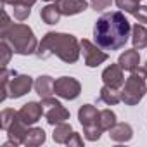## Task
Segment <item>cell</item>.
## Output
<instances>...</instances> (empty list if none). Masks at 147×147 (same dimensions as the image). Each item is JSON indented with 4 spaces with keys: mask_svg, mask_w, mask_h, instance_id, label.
Returning a JSON list of instances; mask_svg holds the SVG:
<instances>
[{
    "mask_svg": "<svg viewBox=\"0 0 147 147\" xmlns=\"http://www.w3.org/2000/svg\"><path fill=\"white\" fill-rule=\"evenodd\" d=\"M131 24L121 11L102 14L94 26V40L102 50H119L131 36Z\"/></svg>",
    "mask_w": 147,
    "mask_h": 147,
    "instance_id": "1",
    "label": "cell"
},
{
    "mask_svg": "<svg viewBox=\"0 0 147 147\" xmlns=\"http://www.w3.org/2000/svg\"><path fill=\"white\" fill-rule=\"evenodd\" d=\"M35 54L38 59H47L50 55H57L62 62L73 64L80 59L82 45L75 35L49 31V33H45V36L38 43V49Z\"/></svg>",
    "mask_w": 147,
    "mask_h": 147,
    "instance_id": "2",
    "label": "cell"
},
{
    "mask_svg": "<svg viewBox=\"0 0 147 147\" xmlns=\"http://www.w3.org/2000/svg\"><path fill=\"white\" fill-rule=\"evenodd\" d=\"M0 40L7 42L11 49L14 50V54H19V55L35 54L38 49V42H36L33 30L24 23L11 24L5 31L0 33Z\"/></svg>",
    "mask_w": 147,
    "mask_h": 147,
    "instance_id": "3",
    "label": "cell"
},
{
    "mask_svg": "<svg viewBox=\"0 0 147 147\" xmlns=\"http://www.w3.org/2000/svg\"><path fill=\"white\" fill-rule=\"evenodd\" d=\"M145 80V69L140 66L135 71H131V75L125 80V85L121 88V100L126 106H137L144 99V95L147 94Z\"/></svg>",
    "mask_w": 147,
    "mask_h": 147,
    "instance_id": "4",
    "label": "cell"
},
{
    "mask_svg": "<svg viewBox=\"0 0 147 147\" xmlns=\"http://www.w3.org/2000/svg\"><path fill=\"white\" fill-rule=\"evenodd\" d=\"M99 113L95 106L92 104H83L80 109H78V119L83 126V133H85V138L90 140V142H95L100 138L102 135V128L99 125Z\"/></svg>",
    "mask_w": 147,
    "mask_h": 147,
    "instance_id": "5",
    "label": "cell"
},
{
    "mask_svg": "<svg viewBox=\"0 0 147 147\" xmlns=\"http://www.w3.org/2000/svg\"><path fill=\"white\" fill-rule=\"evenodd\" d=\"M42 106H43V114L49 125L55 126L59 123H64L69 119V111L54 97H47L42 99Z\"/></svg>",
    "mask_w": 147,
    "mask_h": 147,
    "instance_id": "6",
    "label": "cell"
},
{
    "mask_svg": "<svg viewBox=\"0 0 147 147\" xmlns=\"http://www.w3.org/2000/svg\"><path fill=\"white\" fill-rule=\"evenodd\" d=\"M80 45H82V54H83L85 64H87L88 67H97V66H100L102 62H106V61L109 59L107 52H104L97 43H92V42L87 40V38H83V40L80 42Z\"/></svg>",
    "mask_w": 147,
    "mask_h": 147,
    "instance_id": "7",
    "label": "cell"
},
{
    "mask_svg": "<svg viewBox=\"0 0 147 147\" xmlns=\"http://www.w3.org/2000/svg\"><path fill=\"white\" fill-rule=\"evenodd\" d=\"M82 94V85L73 76H61L55 80V95L66 100H75Z\"/></svg>",
    "mask_w": 147,
    "mask_h": 147,
    "instance_id": "8",
    "label": "cell"
},
{
    "mask_svg": "<svg viewBox=\"0 0 147 147\" xmlns=\"http://www.w3.org/2000/svg\"><path fill=\"white\" fill-rule=\"evenodd\" d=\"M35 87V82L30 75H12V78L9 80L7 85V97L11 99H19L23 95H26L31 88Z\"/></svg>",
    "mask_w": 147,
    "mask_h": 147,
    "instance_id": "9",
    "label": "cell"
},
{
    "mask_svg": "<svg viewBox=\"0 0 147 147\" xmlns=\"http://www.w3.org/2000/svg\"><path fill=\"white\" fill-rule=\"evenodd\" d=\"M102 82L107 87L113 88H121L125 85V75H123V67L119 64H111L102 71Z\"/></svg>",
    "mask_w": 147,
    "mask_h": 147,
    "instance_id": "10",
    "label": "cell"
},
{
    "mask_svg": "<svg viewBox=\"0 0 147 147\" xmlns=\"http://www.w3.org/2000/svg\"><path fill=\"white\" fill-rule=\"evenodd\" d=\"M26 135H28V125H26V123L19 118V114H18L16 121L7 128L9 142L5 144V147H7V145H21V144H24Z\"/></svg>",
    "mask_w": 147,
    "mask_h": 147,
    "instance_id": "11",
    "label": "cell"
},
{
    "mask_svg": "<svg viewBox=\"0 0 147 147\" xmlns=\"http://www.w3.org/2000/svg\"><path fill=\"white\" fill-rule=\"evenodd\" d=\"M18 114H19V118H21L28 126H30V125H35V123L42 118V114H43V106H42V102L31 100V102L24 104V106L18 111Z\"/></svg>",
    "mask_w": 147,
    "mask_h": 147,
    "instance_id": "12",
    "label": "cell"
},
{
    "mask_svg": "<svg viewBox=\"0 0 147 147\" xmlns=\"http://www.w3.org/2000/svg\"><path fill=\"white\" fill-rule=\"evenodd\" d=\"M88 4L90 2H87V0H55V5L62 16H76L87 11Z\"/></svg>",
    "mask_w": 147,
    "mask_h": 147,
    "instance_id": "13",
    "label": "cell"
},
{
    "mask_svg": "<svg viewBox=\"0 0 147 147\" xmlns=\"http://www.w3.org/2000/svg\"><path fill=\"white\" fill-rule=\"evenodd\" d=\"M35 92L40 95V99H47V97H52L55 94V82L52 76L49 75H43V76H38L35 80Z\"/></svg>",
    "mask_w": 147,
    "mask_h": 147,
    "instance_id": "14",
    "label": "cell"
},
{
    "mask_svg": "<svg viewBox=\"0 0 147 147\" xmlns=\"http://www.w3.org/2000/svg\"><path fill=\"white\" fill-rule=\"evenodd\" d=\"M109 137L113 142H128L133 137V128L130 123H116L109 130Z\"/></svg>",
    "mask_w": 147,
    "mask_h": 147,
    "instance_id": "15",
    "label": "cell"
},
{
    "mask_svg": "<svg viewBox=\"0 0 147 147\" xmlns=\"http://www.w3.org/2000/svg\"><path fill=\"white\" fill-rule=\"evenodd\" d=\"M118 64H119L125 71H130V73L135 71V69L138 67V64H140V54H138V50H137V49L125 50V52L119 55Z\"/></svg>",
    "mask_w": 147,
    "mask_h": 147,
    "instance_id": "16",
    "label": "cell"
},
{
    "mask_svg": "<svg viewBox=\"0 0 147 147\" xmlns=\"http://www.w3.org/2000/svg\"><path fill=\"white\" fill-rule=\"evenodd\" d=\"M131 43H133V49L137 50H142L147 47V28L144 24H133L131 26Z\"/></svg>",
    "mask_w": 147,
    "mask_h": 147,
    "instance_id": "17",
    "label": "cell"
},
{
    "mask_svg": "<svg viewBox=\"0 0 147 147\" xmlns=\"http://www.w3.org/2000/svg\"><path fill=\"white\" fill-rule=\"evenodd\" d=\"M61 16L62 14H61V11L57 9L55 4H49V5H45L40 11V18H42V21L45 24H57L59 19H61Z\"/></svg>",
    "mask_w": 147,
    "mask_h": 147,
    "instance_id": "18",
    "label": "cell"
},
{
    "mask_svg": "<svg viewBox=\"0 0 147 147\" xmlns=\"http://www.w3.org/2000/svg\"><path fill=\"white\" fill-rule=\"evenodd\" d=\"M73 131H75V130L71 128V125H67V123L64 121V123H59V125L54 126L52 138H54V142H57V144H66V142L69 140V137L73 135Z\"/></svg>",
    "mask_w": 147,
    "mask_h": 147,
    "instance_id": "19",
    "label": "cell"
},
{
    "mask_svg": "<svg viewBox=\"0 0 147 147\" xmlns=\"http://www.w3.org/2000/svg\"><path fill=\"white\" fill-rule=\"evenodd\" d=\"M99 99L107 104V106H116L118 102H121V92H118V88H113V87H107L104 85L100 88V95Z\"/></svg>",
    "mask_w": 147,
    "mask_h": 147,
    "instance_id": "20",
    "label": "cell"
},
{
    "mask_svg": "<svg viewBox=\"0 0 147 147\" xmlns=\"http://www.w3.org/2000/svg\"><path fill=\"white\" fill-rule=\"evenodd\" d=\"M45 138H47V135L42 128H30L28 135L24 138V145L26 147H38L45 142Z\"/></svg>",
    "mask_w": 147,
    "mask_h": 147,
    "instance_id": "21",
    "label": "cell"
},
{
    "mask_svg": "<svg viewBox=\"0 0 147 147\" xmlns=\"http://www.w3.org/2000/svg\"><path fill=\"white\" fill-rule=\"evenodd\" d=\"M116 123H118V121H116V113H114V111H111V109H102V111L99 113V125H100V128H102L104 131H109Z\"/></svg>",
    "mask_w": 147,
    "mask_h": 147,
    "instance_id": "22",
    "label": "cell"
},
{
    "mask_svg": "<svg viewBox=\"0 0 147 147\" xmlns=\"http://www.w3.org/2000/svg\"><path fill=\"white\" fill-rule=\"evenodd\" d=\"M16 118H18V111H14L11 107L4 109L2 113H0V128L7 131V128L16 121Z\"/></svg>",
    "mask_w": 147,
    "mask_h": 147,
    "instance_id": "23",
    "label": "cell"
},
{
    "mask_svg": "<svg viewBox=\"0 0 147 147\" xmlns=\"http://www.w3.org/2000/svg\"><path fill=\"white\" fill-rule=\"evenodd\" d=\"M114 4L118 5V9H121L123 12L128 14H135L140 7V0H114Z\"/></svg>",
    "mask_w": 147,
    "mask_h": 147,
    "instance_id": "24",
    "label": "cell"
},
{
    "mask_svg": "<svg viewBox=\"0 0 147 147\" xmlns=\"http://www.w3.org/2000/svg\"><path fill=\"white\" fill-rule=\"evenodd\" d=\"M12 54H14V50L11 49V45H9L7 42H4V40H0V66H2V67H7V64H9Z\"/></svg>",
    "mask_w": 147,
    "mask_h": 147,
    "instance_id": "25",
    "label": "cell"
},
{
    "mask_svg": "<svg viewBox=\"0 0 147 147\" xmlns=\"http://www.w3.org/2000/svg\"><path fill=\"white\" fill-rule=\"evenodd\" d=\"M12 14L18 21H26L31 14V7L24 5V4H16V5H12Z\"/></svg>",
    "mask_w": 147,
    "mask_h": 147,
    "instance_id": "26",
    "label": "cell"
},
{
    "mask_svg": "<svg viewBox=\"0 0 147 147\" xmlns=\"http://www.w3.org/2000/svg\"><path fill=\"white\" fill-rule=\"evenodd\" d=\"M113 4V0H90V5L94 11H104Z\"/></svg>",
    "mask_w": 147,
    "mask_h": 147,
    "instance_id": "27",
    "label": "cell"
},
{
    "mask_svg": "<svg viewBox=\"0 0 147 147\" xmlns=\"http://www.w3.org/2000/svg\"><path fill=\"white\" fill-rule=\"evenodd\" d=\"M69 147H83V140H82V137H80V133H76V131H73V135L69 137V140L66 142Z\"/></svg>",
    "mask_w": 147,
    "mask_h": 147,
    "instance_id": "28",
    "label": "cell"
},
{
    "mask_svg": "<svg viewBox=\"0 0 147 147\" xmlns=\"http://www.w3.org/2000/svg\"><path fill=\"white\" fill-rule=\"evenodd\" d=\"M133 16H135V19H137L138 23H144V24H145V23H147V5H140L138 11H137Z\"/></svg>",
    "mask_w": 147,
    "mask_h": 147,
    "instance_id": "29",
    "label": "cell"
},
{
    "mask_svg": "<svg viewBox=\"0 0 147 147\" xmlns=\"http://www.w3.org/2000/svg\"><path fill=\"white\" fill-rule=\"evenodd\" d=\"M12 23H11V19H9V16H7V12L5 11H2V23H0V33L2 31H5L9 26H11Z\"/></svg>",
    "mask_w": 147,
    "mask_h": 147,
    "instance_id": "30",
    "label": "cell"
},
{
    "mask_svg": "<svg viewBox=\"0 0 147 147\" xmlns=\"http://www.w3.org/2000/svg\"><path fill=\"white\" fill-rule=\"evenodd\" d=\"M18 2H19V0H2V4H4V5H7V4H9V5H16Z\"/></svg>",
    "mask_w": 147,
    "mask_h": 147,
    "instance_id": "31",
    "label": "cell"
},
{
    "mask_svg": "<svg viewBox=\"0 0 147 147\" xmlns=\"http://www.w3.org/2000/svg\"><path fill=\"white\" fill-rule=\"evenodd\" d=\"M144 69H145V76H147V61H145V66H144Z\"/></svg>",
    "mask_w": 147,
    "mask_h": 147,
    "instance_id": "32",
    "label": "cell"
},
{
    "mask_svg": "<svg viewBox=\"0 0 147 147\" xmlns=\"http://www.w3.org/2000/svg\"><path fill=\"white\" fill-rule=\"evenodd\" d=\"M43 2H50V0H43Z\"/></svg>",
    "mask_w": 147,
    "mask_h": 147,
    "instance_id": "33",
    "label": "cell"
},
{
    "mask_svg": "<svg viewBox=\"0 0 147 147\" xmlns=\"http://www.w3.org/2000/svg\"><path fill=\"white\" fill-rule=\"evenodd\" d=\"M140 2H142V0H140Z\"/></svg>",
    "mask_w": 147,
    "mask_h": 147,
    "instance_id": "34",
    "label": "cell"
}]
</instances>
